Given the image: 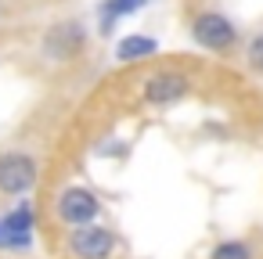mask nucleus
<instances>
[{
  "label": "nucleus",
  "mask_w": 263,
  "mask_h": 259,
  "mask_svg": "<svg viewBox=\"0 0 263 259\" xmlns=\"http://www.w3.org/2000/svg\"><path fill=\"white\" fill-rule=\"evenodd\" d=\"M40 180V166L29 151H4L0 155V194L18 198L26 191H33Z\"/></svg>",
  "instance_id": "2"
},
{
  "label": "nucleus",
  "mask_w": 263,
  "mask_h": 259,
  "mask_svg": "<svg viewBox=\"0 0 263 259\" xmlns=\"http://www.w3.org/2000/svg\"><path fill=\"white\" fill-rule=\"evenodd\" d=\"M191 40L202 47V51H213V54H227L234 44H238V26L220 15V11H202L191 18Z\"/></svg>",
  "instance_id": "1"
},
{
  "label": "nucleus",
  "mask_w": 263,
  "mask_h": 259,
  "mask_svg": "<svg viewBox=\"0 0 263 259\" xmlns=\"http://www.w3.org/2000/svg\"><path fill=\"white\" fill-rule=\"evenodd\" d=\"M69 252H72L76 259H112V252H116V234H112L105 223H98V220L80 223V227H72V234H69Z\"/></svg>",
  "instance_id": "3"
},
{
  "label": "nucleus",
  "mask_w": 263,
  "mask_h": 259,
  "mask_svg": "<svg viewBox=\"0 0 263 259\" xmlns=\"http://www.w3.org/2000/svg\"><path fill=\"white\" fill-rule=\"evenodd\" d=\"M33 205H18L0 220V248H29L33 245Z\"/></svg>",
  "instance_id": "7"
},
{
  "label": "nucleus",
  "mask_w": 263,
  "mask_h": 259,
  "mask_svg": "<svg viewBox=\"0 0 263 259\" xmlns=\"http://www.w3.org/2000/svg\"><path fill=\"white\" fill-rule=\"evenodd\" d=\"M209 259H256V252H252V245H249V241L231 237V241H220V245L209 252Z\"/></svg>",
  "instance_id": "10"
},
{
  "label": "nucleus",
  "mask_w": 263,
  "mask_h": 259,
  "mask_svg": "<svg viewBox=\"0 0 263 259\" xmlns=\"http://www.w3.org/2000/svg\"><path fill=\"white\" fill-rule=\"evenodd\" d=\"M155 54H159V40L141 36V33H134V36L116 44V58L119 62H144V58H155Z\"/></svg>",
  "instance_id": "8"
},
{
  "label": "nucleus",
  "mask_w": 263,
  "mask_h": 259,
  "mask_svg": "<svg viewBox=\"0 0 263 259\" xmlns=\"http://www.w3.org/2000/svg\"><path fill=\"white\" fill-rule=\"evenodd\" d=\"M245 65L263 76V33H256V36L245 44Z\"/></svg>",
  "instance_id": "11"
},
{
  "label": "nucleus",
  "mask_w": 263,
  "mask_h": 259,
  "mask_svg": "<svg viewBox=\"0 0 263 259\" xmlns=\"http://www.w3.org/2000/svg\"><path fill=\"white\" fill-rule=\"evenodd\" d=\"M87 47V29L83 22H58L44 33V54L51 62H69Z\"/></svg>",
  "instance_id": "6"
},
{
  "label": "nucleus",
  "mask_w": 263,
  "mask_h": 259,
  "mask_svg": "<svg viewBox=\"0 0 263 259\" xmlns=\"http://www.w3.org/2000/svg\"><path fill=\"white\" fill-rule=\"evenodd\" d=\"M54 212H58V220H62L65 227H80V223L98 220L101 202H98V194L87 191V187H65V191L54 198Z\"/></svg>",
  "instance_id": "5"
},
{
  "label": "nucleus",
  "mask_w": 263,
  "mask_h": 259,
  "mask_svg": "<svg viewBox=\"0 0 263 259\" xmlns=\"http://www.w3.org/2000/svg\"><path fill=\"white\" fill-rule=\"evenodd\" d=\"M191 94V79L184 72H155L141 83V97L148 108H173Z\"/></svg>",
  "instance_id": "4"
},
{
  "label": "nucleus",
  "mask_w": 263,
  "mask_h": 259,
  "mask_svg": "<svg viewBox=\"0 0 263 259\" xmlns=\"http://www.w3.org/2000/svg\"><path fill=\"white\" fill-rule=\"evenodd\" d=\"M144 4H148V0H105V4H101V33L108 36V33H112V26H116L119 18L137 15Z\"/></svg>",
  "instance_id": "9"
}]
</instances>
